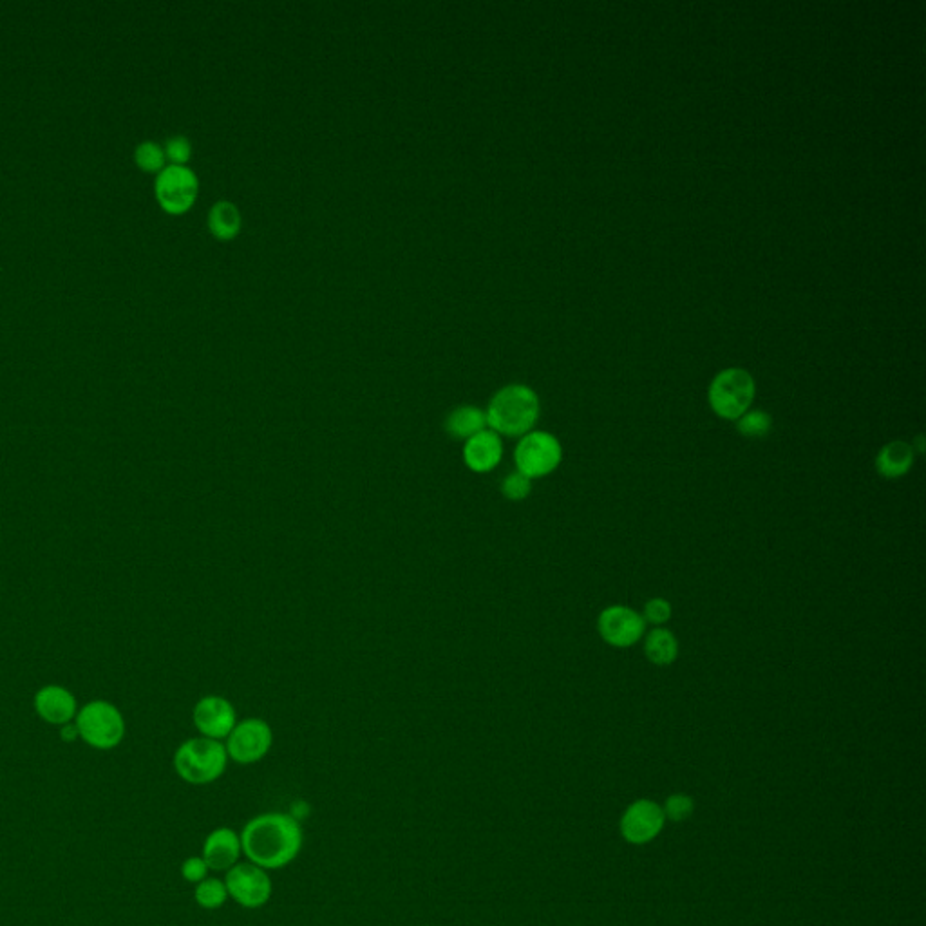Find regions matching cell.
<instances>
[{
	"instance_id": "obj_1",
	"label": "cell",
	"mask_w": 926,
	"mask_h": 926,
	"mask_svg": "<svg viewBox=\"0 0 926 926\" xmlns=\"http://www.w3.org/2000/svg\"><path fill=\"white\" fill-rule=\"evenodd\" d=\"M239 836L246 860L265 870L284 869L303 851V827L290 814H259Z\"/></svg>"
},
{
	"instance_id": "obj_2",
	"label": "cell",
	"mask_w": 926,
	"mask_h": 926,
	"mask_svg": "<svg viewBox=\"0 0 926 926\" xmlns=\"http://www.w3.org/2000/svg\"><path fill=\"white\" fill-rule=\"evenodd\" d=\"M541 402L538 393L527 384H507L492 395L485 418L496 435L521 438L538 424Z\"/></svg>"
},
{
	"instance_id": "obj_3",
	"label": "cell",
	"mask_w": 926,
	"mask_h": 926,
	"mask_svg": "<svg viewBox=\"0 0 926 926\" xmlns=\"http://www.w3.org/2000/svg\"><path fill=\"white\" fill-rule=\"evenodd\" d=\"M172 764L176 775L187 784H214L227 771V747L212 738H189L176 749Z\"/></svg>"
},
{
	"instance_id": "obj_4",
	"label": "cell",
	"mask_w": 926,
	"mask_h": 926,
	"mask_svg": "<svg viewBox=\"0 0 926 926\" xmlns=\"http://www.w3.org/2000/svg\"><path fill=\"white\" fill-rule=\"evenodd\" d=\"M755 397V378L744 368L722 369L709 384V407L715 415L728 422H737L747 413L753 407Z\"/></svg>"
},
{
	"instance_id": "obj_5",
	"label": "cell",
	"mask_w": 926,
	"mask_h": 926,
	"mask_svg": "<svg viewBox=\"0 0 926 926\" xmlns=\"http://www.w3.org/2000/svg\"><path fill=\"white\" fill-rule=\"evenodd\" d=\"M75 726L80 740L100 751L120 746L125 737L122 711L107 700H91L84 708L78 709Z\"/></svg>"
},
{
	"instance_id": "obj_6",
	"label": "cell",
	"mask_w": 926,
	"mask_h": 926,
	"mask_svg": "<svg viewBox=\"0 0 926 926\" xmlns=\"http://www.w3.org/2000/svg\"><path fill=\"white\" fill-rule=\"evenodd\" d=\"M563 462V445L558 436L549 431L534 429L525 436L514 449L516 471L527 476L529 480H541L558 471Z\"/></svg>"
},
{
	"instance_id": "obj_7",
	"label": "cell",
	"mask_w": 926,
	"mask_h": 926,
	"mask_svg": "<svg viewBox=\"0 0 926 926\" xmlns=\"http://www.w3.org/2000/svg\"><path fill=\"white\" fill-rule=\"evenodd\" d=\"M154 196L163 212L181 216L199 196L198 174L189 165H167L154 180Z\"/></svg>"
},
{
	"instance_id": "obj_8",
	"label": "cell",
	"mask_w": 926,
	"mask_h": 926,
	"mask_svg": "<svg viewBox=\"0 0 926 926\" xmlns=\"http://www.w3.org/2000/svg\"><path fill=\"white\" fill-rule=\"evenodd\" d=\"M223 881L228 890V898L236 901L239 907H265L274 894V883L268 870L261 869L250 861L236 863L232 869L225 872Z\"/></svg>"
},
{
	"instance_id": "obj_9",
	"label": "cell",
	"mask_w": 926,
	"mask_h": 926,
	"mask_svg": "<svg viewBox=\"0 0 926 926\" xmlns=\"http://www.w3.org/2000/svg\"><path fill=\"white\" fill-rule=\"evenodd\" d=\"M274 744V731L263 719L241 720L227 737L228 760L241 766H250L263 760Z\"/></svg>"
},
{
	"instance_id": "obj_10",
	"label": "cell",
	"mask_w": 926,
	"mask_h": 926,
	"mask_svg": "<svg viewBox=\"0 0 926 926\" xmlns=\"http://www.w3.org/2000/svg\"><path fill=\"white\" fill-rule=\"evenodd\" d=\"M646 621L643 614L624 605H612L605 608L597 617V632L608 646L617 650L632 648L644 639Z\"/></svg>"
},
{
	"instance_id": "obj_11",
	"label": "cell",
	"mask_w": 926,
	"mask_h": 926,
	"mask_svg": "<svg viewBox=\"0 0 926 926\" xmlns=\"http://www.w3.org/2000/svg\"><path fill=\"white\" fill-rule=\"evenodd\" d=\"M664 813L661 805L648 798L635 800L628 805L621 816V834L624 840L632 845H646L655 840L664 829Z\"/></svg>"
},
{
	"instance_id": "obj_12",
	"label": "cell",
	"mask_w": 926,
	"mask_h": 926,
	"mask_svg": "<svg viewBox=\"0 0 926 926\" xmlns=\"http://www.w3.org/2000/svg\"><path fill=\"white\" fill-rule=\"evenodd\" d=\"M194 726L201 737L212 740H227L232 729L236 728L237 713L230 700L219 695H207L199 699L192 711Z\"/></svg>"
},
{
	"instance_id": "obj_13",
	"label": "cell",
	"mask_w": 926,
	"mask_h": 926,
	"mask_svg": "<svg viewBox=\"0 0 926 926\" xmlns=\"http://www.w3.org/2000/svg\"><path fill=\"white\" fill-rule=\"evenodd\" d=\"M243 856L241 836L232 827H218L203 843L201 858L212 872H228Z\"/></svg>"
},
{
	"instance_id": "obj_14",
	"label": "cell",
	"mask_w": 926,
	"mask_h": 926,
	"mask_svg": "<svg viewBox=\"0 0 926 926\" xmlns=\"http://www.w3.org/2000/svg\"><path fill=\"white\" fill-rule=\"evenodd\" d=\"M33 706L38 717L51 726H66L75 722L78 713L75 695L64 686L49 684L35 693Z\"/></svg>"
},
{
	"instance_id": "obj_15",
	"label": "cell",
	"mask_w": 926,
	"mask_h": 926,
	"mask_svg": "<svg viewBox=\"0 0 926 926\" xmlns=\"http://www.w3.org/2000/svg\"><path fill=\"white\" fill-rule=\"evenodd\" d=\"M462 456L463 463L469 471L476 474L491 473L503 458L501 436L496 435L489 427L483 429L478 435L471 436L463 442Z\"/></svg>"
},
{
	"instance_id": "obj_16",
	"label": "cell",
	"mask_w": 926,
	"mask_h": 926,
	"mask_svg": "<svg viewBox=\"0 0 926 926\" xmlns=\"http://www.w3.org/2000/svg\"><path fill=\"white\" fill-rule=\"evenodd\" d=\"M914 463H916L914 445L908 444L905 440H892L879 449L876 460H874V467L881 478L899 480L912 471Z\"/></svg>"
},
{
	"instance_id": "obj_17",
	"label": "cell",
	"mask_w": 926,
	"mask_h": 926,
	"mask_svg": "<svg viewBox=\"0 0 926 926\" xmlns=\"http://www.w3.org/2000/svg\"><path fill=\"white\" fill-rule=\"evenodd\" d=\"M444 429L447 435L454 440H469L471 436L478 435L483 429H487V418L485 411L478 406L454 407L449 415L445 416Z\"/></svg>"
},
{
	"instance_id": "obj_18",
	"label": "cell",
	"mask_w": 926,
	"mask_h": 926,
	"mask_svg": "<svg viewBox=\"0 0 926 926\" xmlns=\"http://www.w3.org/2000/svg\"><path fill=\"white\" fill-rule=\"evenodd\" d=\"M681 644L666 626H657L644 635V655L655 666H671L679 659Z\"/></svg>"
},
{
	"instance_id": "obj_19",
	"label": "cell",
	"mask_w": 926,
	"mask_h": 926,
	"mask_svg": "<svg viewBox=\"0 0 926 926\" xmlns=\"http://www.w3.org/2000/svg\"><path fill=\"white\" fill-rule=\"evenodd\" d=\"M207 225L210 234L219 241H232L243 228L241 210L232 201L219 199L208 210Z\"/></svg>"
},
{
	"instance_id": "obj_20",
	"label": "cell",
	"mask_w": 926,
	"mask_h": 926,
	"mask_svg": "<svg viewBox=\"0 0 926 926\" xmlns=\"http://www.w3.org/2000/svg\"><path fill=\"white\" fill-rule=\"evenodd\" d=\"M737 431L744 438L758 440L771 433L773 429V416L769 415L764 409H749L747 413L740 416L737 422Z\"/></svg>"
},
{
	"instance_id": "obj_21",
	"label": "cell",
	"mask_w": 926,
	"mask_h": 926,
	"mask_svg": "<svg viewBox=\"0 0 926 926\" xmlns=\"http://www.w3.org/2000/svg\"><path fill=\"white\" fill-rule=\"evenodd\" d=\"M194 899L199 907L205 910H218L230 898H228V890L223 879L207 878L196 885Z\"/></svg>"
},
{
	"instance_id": "obj_22",
	"label": "cell",
	"mask_w": 926,
	"mask_h": 926,
	"mask_svg": "<svg viewBox=\"0 0 926 926\" xmlns=\"http://www.w3.org/2000/svg\"><path fill=\"white\" fill-rule=\"evenodd\" d=\"M134 163L147 174H160L167 167V158L160 143L145 140L134 149Z\"/></svg>"
},
{
	"instance_id": "obj_23",
	"label": "cell",
	"mask_w": 926,
	"mask_h": 926,
	"mask_svg": "<svg viewBox=\"0 0 926 926\" xmlns=\"http://www.w3.org/2000/svg\"><path fill=\"white\" fill-rule=\"evenodd\" d=\"M693 809H695V802L691 800V796L684 793L671 794L662 805L664 818L675 823L686 822L693 814Z\"/></svg>"
},
{
	"instance_id": "obj_24",
	"label": "cell",
	"mask_w": 926,
	"mask_h": 926,
	"mask_svg": "<svg viewBox=\"0 0 926 926\" xmlns=\"http://www.w3.org/2000/svg\"><path fill=\"white\" fill-rule=\"evenodd\" d=\"M500 489L501 494L509 501L527 500L532 494V480L518 473V471H514V473L507 474L503 478Z\"/></svg>"
},
{
	"instance_id": "obj_25",
	"label": "cell",
	"mask_w": 926,
	"mask_h": 926,
	"mask_svg": "<svg viewBox=\"0 0 926 926\" xmlns=\"http://www.w3.org/2000/svg\"><path fill=\"white\" fill-rule=\"evenodd\" d=\"M163 151H165V158L169 161V165H189L190 158H192V143L187 136L178 134L165 142Z\"/></svg>"
},
{
	"instance_id": "obj_26",
	"label": "cell",
	"mask_w": 926,
	"mask_h": 926,
	"mask_svg": "<svg viewBox=\"0 0 926 926\" xmlns=\"http://www.w3.org/2000/svg\"><path fill=\"white\" fill-rule=\"evenodd\" d=\"M643 619L646 621V624H652L653 628L657 626H664L671 619L673 615V606H671L668 599L664 597H652L646 605H644Z\"/></svg>"
},
{
	"instance_id": "obj_27",
	"label": "cell",
	"mask_w": 926,
	"mask_h": 926,
	"mask_svg": "<svg viewBox=\"0 0 926 926\" xmlns=\"http://www.w3.org/2000/svg\"><path fill=\"white\" fill-rule=\"evenodd\" d=\"M208 870L210 869L201 856H190L181 863V876L187 883H194V885L208 878Z\"/></svg>"
},
{
	"instance_id": "obj_28",
	"label": "cell",
	"mask_w": 926,
	"mask_h": 926,
	"mask_svg": "<svg viewBox=\"0 0 926 926\" xmlns=\"http://www.w3.org/2000/svg\"><path fill=\"white\" fill-rule=\"evenodd\" d=\"M60 728H62L60 729V737H62V740L73 742L76 738H80L78 737V729H76L75 722L66 724V726H60Z\"/></svg>"
}]
</instances>
